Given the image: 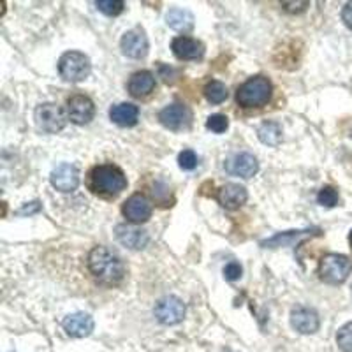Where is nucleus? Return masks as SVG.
I'll return each instance as SVG.
<instances>
[{"mask_svg":"<svg viewBox=\"0 0 352 352\" xmlns=\"http://www.w3.org/2000/svg\"><path fill=\"white\" fill-rule=\"evenodd\" d=\"M88 268L97 280L102 284L115 285L124 278V263L113 250L106 247H94L88 254Z\"/></svg>","mask_w":352,"mask_h":352,"instance_id":"nucleus-1","label":"nucleus"},{"mask_svg":"<svg viewBox=\"0 0 352 352\" xmlns=\"http://www.w3.org/2000/svg\"><path fill=\"white\" fill-rule=\"evenodd\" d=\"M92 190L100 196H118L127 188V178L118 166L100 164L92 169L90 175Z\"/></svg>","mask_w":352,"mask_h":352,"instance_id":"nucleus-2","label":"nucleus"},{"mask_svg":"<svg viewBox=\"0 0 352 352\" xmlns=\"http://www.w3.org/2000/svg\"><path fill=\"white\" fill-rule=\"evenodd\" d=\"M272 97V81L266 76H254L245 81L236 92V102L241 108H261Z\"/></svg>","mask_w":352,"mask_h":352,"instance_id":"nucleus-3","label":"nucleus"},{"mask_svg":"<svg viewBox=\"0 0 352 352\" xmlns=\"http://www.w3.org/2000/svg\"><path fill=\"white\" fill-rule=\"evenodd\" d=\"M352 272V261L344 254H326L319 263V276L326 284H344Z\"/></svg>","mask_w":352,"mask_h":352,"instance_id":"nucleus-4","label":"nucleus"},{"mask_svg":"<svg viewBox=\"0 0 352 352\" xmlns=\"http://www.w3.org/2000/svg\"><path fill=\"white\" fill-rule=\"evenodd\" d=\"M90 71H92V64H90V58L85 53L67 52L58 60V72H60V76L65 81H71V83L83 81L85 78H88Z\"/></svg>","mask_w":352,"mask_h":352,"instance_id":"nucleus-5","label":"nucleus"},{"mask_svg":"<svg viewBox=\"0 0 352 352\" xmlns=\"http://www.w3.org/2000/svg\"><path fill=\"white\" fill-rule=\"evenodd\" d=\"M34 118H36L37 129L48 132V134L60 132L67 124V115H65L64 109L60 106L53 104V102H44V104L37 106Z\"/></svg>","mask_w":352,"mask_h":352,"instance_id":"nucleus-6","label":"nucleus"},{"mask_svg":"<svg viewBox=\"0 0 352 352\" xmlns=\"http://www.w3.org/2000/svg\"><path fill=\"white\" fill-rule=\"evenodd\" d=\"M153 314H155L157 320L162 322V324L166 326L178 324V322H182L185 317V305L180 298L166 296L155 305Z\"/></svg>","mask_w":352,"mask_h":352,"instance_id":"nucleus-7","label":"nucleus"},{"mask_svg":"<svg viewBox=\"0 0 352 352\" xmlns=\"http://www.w3.org/2000/svg\"><path fill=\"white\" fill-rule=\"evenodd\" d=\"M159 120L160 124L171 129V131H184L192 122V113L187 106L175 102V104H169L164 109H160Z\"/></svg>","mask_w":352,"mask_h":352,"instance_id":"nucleus-8","label":"nucleus"},{"mask_svg":"<svg viewBox=\"0 0 352 352\" xmlns=\"http://www.w3.org/2000/svg\"><path fill=\"white\" fill-rule=\"evenodd\" d=\"M152 203L143 194H132L122 206V213L132 224H144L152 217Z\"/></svg>","mask_w":352,"mask_h":352,"instance_id":"nucleus-9","label":"nucleus"},{"mask_svg":"<svg viewBox=\"0 0 352 352\" xmlns=\"http://www.w3.org/2000/svg\"><path fill=\"white\" fill-rule=\"evenodd\" d=\"M96 104L87 96H72L67 100V118L76 125H85L94 120Z\"/></svg>","mask_w":352,"mask_h":352,"instance_id":"nucleus-10","label":"nucleus"},{"mask_svg":"<svg viewBox=\"0 0 352 352\" xmlns=\"http://www.w3.org/2000/svg\"><path fill=\"white\" fill-rule=\"evenodd\" d=\"M226 171L232 176H240V178H252L257 171H259V162L256 157L248 152L234 153L229 157L224 164Z\"/></svg>","mask_w":352,"mask_h":352,"instance_id":"nucleus-11","label":"nucleus"},{"mask_svg":"<svg viewBox=\"0 0 352 352\" xmlns=\"http://www.w3.org/2000/svg\"><path fill=\"white\" fill-rule=\"evenodd\" d=\"M50 182L60 192H72L80 185V171L72 164L56 166L50 175Z\"/></svg>","mask_w":352,"mask_h":352,"instance_id":"nucleus-12","label":"nucleus"},{"mask_svg":"<svg viewBox=\"0 0 352 352\" xmlns=\"http://www.w3.org/2000/svg\"><path fill=\"white\" fill-rule=\"evenodd\" d=\"M171 50L178 60H199L204 55V44L188 36L175 37L171 43Z\"/></svg>","mask_w":352,"mask_h":352,"instance_id":"nucleus-13","label":"nucleus"},{"mask_svg":"<svg viewBox=\"0 0 352 352\" xmlns=\"http://www.w3.org/2000/svg\"><path fill=\"white\" fill-rule=\"evenodd\" d=\"M291 326L301 335H312L319 329L320 320L314 308L296 307L291 312Z\"/></svg>","mask_w":352,"mask_h":352,"instance_id":"nucleus-14","label":"nucleus"},{"mask_svg":"<svg viewBox=\"0 0 352 352\" xmlns=\"http://www.w3.org/2000/svg\"><path fill=\"white\" fill-rule=\"evenodd\" d=\"M116 240L120 241L124 247L132 248V250H141L148 245L150 236L144 229L136 228L131 224H118L115 229Z\"/></svg>","mask_w":352,"mask_h":352,"instance_id":"nucleus-15","label":"nucleus"},{"mask_svg":"<svg viewBox=\"0 0 352 352\" xmlns=\"http://www.w3.org/2000/svg\"><path fill=\"white\" fill-rule=\"evenodd\" d=\"M120 48L124 55L131 56V58H144L148 53V39L144 36L143 30L134 28L124 34L120 41Z\"/></svg>","mask_w":352,"mask_h":352,"instance_id":"nucleus-16","label":"nucleus"},{"mask_svg":"<svg viewBox=\"0 0 352 352\" xmlns=\"http://www.w3.org/2000/svg\"><path fill=\"white\" fill-rule=\"evenodd\" d=\"M62 324H64V329L67 331V335L76 336V338H85V336H88L94 331L96 322H94V317L90 314L76 312L72 314V316L65 317Z\"/></svg>","mask_w":352,"mask_h":352,"instance_id":"nucleus-17","label":"nucleus"},{"mask_svg":"<svg viewBox=\"0 0 352 352\" xmlns=\"http://www.w3.org/2000/svg\"><path fill=\"white\" fill-rule=\"evenodd\" d=\"M219 203L228 210H238L248 199L247 188L240 184H226L219 190Z\"/></svg>","mask_w":352,"mask_h":352,"instance_id":"nucleus-18","label":"nucleus"},{"mask_svg":"<svg viewBox=\"0 0 352 352\" xmlns=\"http://www.w3.org/2000/svg\"><path fill=\"white\" fill-rule=\"evenodd\" d=\"M155 88V76L150 71H138L131 76L127 83V90L132 97H146Z\"/></svg>","mask_w":352,"mask_h":352,"instance_id":"nucleus-19","label":"nucleus"},{"mask_svg":"<svg viewBox=\"0 0 352 352\" xmlns=\"http://www.w3.org/2000/svg\"><path fill=\"white\" fill-rule=\"evenodd\" d=\"M109 118L113 124L120 125V127H132L140 120V108L131 102H120L109 109Z\"/></svg>","mask_w":352,"mask_h":352,"instance_id":"nucleus-20","label":"nucleus"},{"mask_svg":"<svg viewBox=\"0 0 352 352\" xmlns=\"http://www.w3.org/2000/svg\"><path fill=\"white\" fill-rule=\"evenodd\" d=\"M166 21H168L169 27L173 30H178V32H188L194 28V14L188 9L182 8H173L169 9V12L166 14Z\"/></svg>","mask_w":352,"mask_h":352,"instance_id":"nucleus-21","label":"nucleus"},{"mask_svg":"<svg viewBox=\"0 0 352 352\" xmlns=\"http://www.w3.org/2000/svg\"><path fill=\"white\" fill-rule=\"evenodd\" d=\"M257 136L264 144L270 146H276L282 141V127L276 122H264L259 129H257Z\"/></svg>","mask_w":352,"mask_h":352,"instance_id":"nucleus-22","label":"nucleus"},{"mask_svg":"<svg viewBox=\"0 0 352 352\" xmlns=\"http://www.w3.org/2000/svg\"><path fill=\"white\" fill-rule=\"evenodd\" d=\"M204 97L212 104H222L228 99V87L222 81L212 80L204 87Z\"/></svg>","mask_w":352,"mask_h":352,"instance_id":"nucleus-23","label":"nucleus"},{"mask_svg":"<svg viewBox=\"0 0 352 352\" xmlns=\"http://www.w3.org/2000/svg\"><path fill=\"white\" fill-rule=\"evenodd\" d=\"M96 6L100 12H104L108 16H118L125 8L122 0H97Z\"/></svg>","mask_w":352,"mask_h":352,"instance_id":"nucleus-24","label":"nucleus"},{"mask_svg":"<svg viewBox=\"0 0 352 352\" xmlns=\"http://www.w3.org/2000/svg\"><path fill=\"white\" fill-rule=\"evenodd\" d=\"M336 344L344 352H352V322H347V324L338 329Z\"/></svg>","mask_w":352,"mask_h":352,"instance_id":"nucleus-25","label":"nucleus"},{"mask_svg":"<svg viewBox=\"0 0 352 352\" xmlns=\"http://www.w3.org/2000/svg\"><path fill=\"white\" fill-rule=\"evenodd\" d=\"M317 203L320 206H326V208H333L338 204V192L333 187H322L319 196H317Z\"/></svg>","mask_w":352,"mask_h":352,"instance_id":"nucleus-26","label":"nucleus"},{"mask_svg":"<svg viewBox=\"0 0 352 352\" xmlns=\"http://www.w3.org/2000/svg\"><path fill=\"white\" fill-rule=\"evenodd\" d=\"M197 162H199V159H197L194 150H184V152L178 155V166H180L184 171H192V169H196Z\"/></svg>","mask_w":352,"mask_h":352,"instance_id":"nucleus-27","label":"nucleus"},{"mask_svg":"<svg viewBox=\"0 0 352 352\" xmlns=\"http://www.w3.org/2000/svg\"><path fill=\"white\" fill-rule=\"evenodd\" d=\"M206 127H208L210 131L217 132V134H222V132L228 131L229 118L226 115H220V113H217V115H212L208 120H206Z\"/></svg>","mask_w":352,"mask_h":352,"instance_id":"nucleus-28","label":"nucleus"},{"mask_svg":"<svg viewBox=\"0 0 352 352\" xmlns=\"http://www.w3.org/2000/svg\"><path fill=\"white\" fill-rule=\"evenodd\" d=\"M241 273H243V270H241L240 263H234V261H232V263H229L228 266L224 268V276L231 282L238 280V278L241 276Z\"/></svg>","mask_w":352,"mask_h":352,"instance_id":"nucleus-29","label":"nucleus"},{"mask_svg":"<svg viewBox=\"0 0 352 352\" xmlns=\"http://www.w3.org/2000/svg\"><path fill=\"white\" fill-rule=\"evenodd\" d=\"M284 9L289 12H301L308 8V2H284Z\"/></svg>","mask_w":352,"mask_h":352,"instance_id":"nucleus-30","label":"nucleus"},{"mask_svg":"<svg viewBox=\"0 0 352 352\" xmlns=\"http://www.w3.org/2000/svg\"><path fill=\"white\" fill-rule=\"evenodd\" d=\"M342 20L352 30V2H347L345 8L342 9Z\"/></svg>","mask_w":352,"mask_h":352,"instance_id":"nucleus-31","label":"nucleus"},{"mask_svg":"<svg viewBox=\"0 0 352 352\" xmlns=\"http://www.w3.org/2000/svg\"><path fill=\"white\" fill-rule=\"evenodd\" d=\"M159 71H160V76L164 78L166 83H173V81H175V78H173L175 69L173 67H168V65H159Z\"/></svg>","mask_w":352,"mask_h":352,"instance_id":"nucleus-32","label":"nucleus"},{"mask_svg":"<svg viewBox=\"0 0 352 352\" xmlns=\"http://www.w3.org/2000/svg\"><path fill=\"white\" fill-rule=\"evenodd\" d=\"M41 206L37 201H34V203H30V206H23L21 210H18V215H25V213H36L39 212Z\"/></svg>","mask_w":352,"mask_h":352,"instance_id":"nucleus-33","label":"nucleus"},{"mask_svg":"<svg viewBox=\"0 0 352 352\" xmlns=\"http://www.w3.org/2000/svg\"><path fill=\"white\" fill-rule=\"evenodd\" d=\"M349 241H351V247H352V231H351V234H349Z\"/></svg>","mask_w":352,"mask_h":352,"instance_id":"nucleus-34","label":"nucleus"}]
</instances>
